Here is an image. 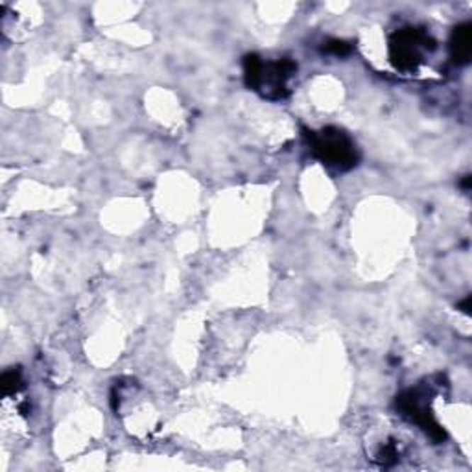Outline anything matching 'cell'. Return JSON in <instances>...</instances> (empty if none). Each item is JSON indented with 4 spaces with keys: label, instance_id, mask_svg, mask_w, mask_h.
<instances>
[{
    "label": "cell",
    "instance_id": "7",
    "mask_svg": "<svg viewBox=\"0 0 472 472\" xmlns=\"http://www.w3.org/2000/svg\"><path fill=\"white\" fill-rule=\"evenodd\" d=\"M352 50V47L349 45V43L345 41H338V39H334V41H329L327 43V47H325V52H329V54H332V56H349Z\"/></svg>",
    "mask_w": 472,
    "mask_h": 472
},
{
    "label": "cell",
    "instance_id": "4",
    "mask_svg": "<svg viewBox=\"0 0 472 472\" xmlns=\"http://www.w3.org/2000/svg\"><path fill=\"white\" fill-rule=\"evenodd\" d=\"M297 72V65L292 60H279L264 63L260 72L259 85L255 91H260L271 100H281L288 94L286 82Z\"/></svg>",
    "mask_w": 472,
    "mask_h": 472
},
{
    "label": "cell",
    "instance_id": "3",
    "mask_svg": "<svg viewBox=\"0 0 472 472\" xmlns=\"http://www.w3.org/2000/svg\"><path fill=\"white\" fill-rule=\"evenodd\" d=\"M395 406L400 412V415L406 417L408 421L415 422L417 426H421L426 434L430 435L435 443H443L446 439L443 426L435 421V417L432 415V410L425 404V397H422V389H408L404 393H400L395 400Z\"/></svg>",
    "mask_w": 472,
    "mask_h": 472
},
{
    "label": "cell",
    "instance_id": "6",
    "mask_svg": "<svg viewBox=\"0 0 472 472\" xmlns=\"http://www.w3.org/2000/svg\"><path fill=\"white\" fill-rule=\"evenodd\" d=\"M21 386H23V376H21L19 369H10L2 375L0 388H2V395H4V397L17 393L21 389Z\"/></svg>",
    "mask_w": 472,
    "mask_h": 472
},
{
    "label": "cell",
    "instance_id": "5",
    "mask_svg": "<svg viewBox=\"0 0 472 472\" xmlns=\"http://www.w3.org/2000/svg\"><path fill=\"white\" fill-rule=\"evenodd\" d=\"M450 57L456 65H467L472 57V24L461 23L450 35Z\"/></svg>",
    "mask_w": 472,
    "mask_h": 472
},
{
    "label": "cell",
    "instance_id": "8",
    "mask_svg": "<svg viewBox=\"0 0 472 472\" xmlns=\"http://www.w3.org/2000/svg\"><path fill=\"white\" fill-rule=\"evenodd\" d=\"M380 461L384 463V465H391V463L397 461L398 458V452H397V446H395L393 443L386 444L384 449H382V452H380Z\"/></svg>",
    "mask_w": 472,
    "mask_h": 472
},
{
    "label": "cell",
    "instance_id": "2",
    "mask_svg": "<svg viewBox=\"0 0 472 472\" xmlns=\"http://www.w3.org/2000/svg\"><path fill=\"white\" fill-rule=\"evenodd\" d=\"M435 39L417 28H403L389 39V60L397 69L415 70L421 65L422 52L434 50Z\"/></svg>",
    "mask_w": 472,
    "mask_h": 472
},
{
    "label": "cell",
    "instance_id": "9",
    "mask_svg": "<svg viewBox=\"0 0 472 472\" xmlns=\"http://www.w3.org/2000/svg\"><path fill=\"white\" fill-rule=\"evenodd\" d=\"M458 306H459V310H463L465 314H471V296L465 297V299H463Z\"/></svg>",
    "mask_w": 472,
    "mask_h": 472
},
{
    "label": "cell",
    "instance_id": "1",
    "mask_svg": "<svg viewBox=\"0 0 472 472\" xmlns=\"http://www.w3.org/2000/svg\"><path fill=\"white\" fill-rule=\"evenodd\" d=\"M305 139L310 146L314 157L329 167L338 170H351L360 161V153L356 144L352 142L347 133H343L338 128H323L320 131L305 130Z\"/></svg>",
    "mask_w": 472,
    "mask_h": 472
},
{
    "label": "cell",
    "instance_id": "10",
    "mask_svg": "<svg viewBox=\"0 0 472 472\" xmlns=\"http://www.w3.org/2000/svg\"><path fill=\"white\" fill-rule=\"evenodd\" d=\"M471 181H472V177H471V176H465V179L461 181V186H463V189H465V190L471 189Z\"/></svg>",
    "mask_w": 472,
    "mask_h": 472
}]
</instances>
